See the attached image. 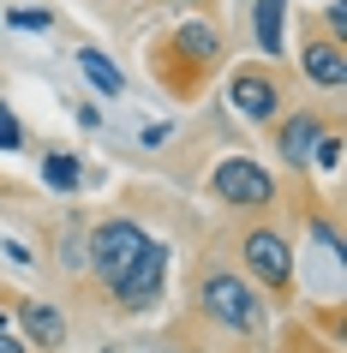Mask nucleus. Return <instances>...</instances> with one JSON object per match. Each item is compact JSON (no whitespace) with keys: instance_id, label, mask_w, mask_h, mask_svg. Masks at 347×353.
Here are the masks:
<instances>
[{"instance_id":"nucleus-14","label":"nucleus","mask_w":347,"mask_h":353,"mask_svg":"<svg viewBox=\"0 0 347 353\" xmlns=\"http://www.w3.org/2000/svg\"><path fill=\"white\" fill-rule=\"evenodd\" d=\"M324 37L347 48V0H329V6H324Z\"/></svg>"},{"instance_id":"nucleus-8","label":"nucleus","mask_w":347,"mask_h":353,"mask_svg":"<svg viewBox=\"0 0 347 353\" xmlns=\"http://www.w3.org/2000/svg\"><path fill=\"white\" fill-rule=\"evenodd\" d=\"M270 132H275V150H281V162H288V168H311V150L324 144L329 114H317V108H293V114H281Z\"/></svg>"},{"instance_id":"nucleus-1","label":"nucleus","mask_w":347,"mask_h":353,"mask_svg":"<svg viewBox=\"0 0 347 353\" xmlns=\"http://www.w3.org/2000/svg\"><path fill=\"white\" fill-rule=\"evenodd\" d=\"M221 30L204 19H186L174 24L156 48H150V72H156V84H162L174 102H192V96L210 90V78L221 72Z\"/></svg>"},{"instance_id":"nucleus-15","label":"nucleus","mask_w":347,"mask_h":353,"mask_svg":"<svg viewBox=\"0 0 347 353\" xmlns=\"http://www.w3.org/2000/svg\"><path fill=\"white\" fill-rule=\"evenodd\" d=\"M311 162H317V168H329V174H335V168H341V132H335V126L324 132V144L311 150Z\"/></svg>"},{"instance_id":"nucleus-13","label":"nucleus","mask_w":347,"mask_h":353,"mask_svg":"<svg viewBox=\"0 0 347 353\" xmlns=\"http://www.w3.org/2000/svg\"><path fill=\"white\" fill-rule=\"evenodd\" d=\"M42 180H48L60 198H72V192L84 186V168H78V156H66V150H42Z\"/></svg>"},{"instance_id":"nucleus-7","label":"nucleus","mask_w":347,"mask_h":353,"mask_svg":"<svg viewBox=\"0 0 347 353\" xmlns=\"http://www.w3.org/2000/svg\"><path fill=\"white\" fill-rule=\"evenodd\" d=\"M210 198L221 210H270L281 192H275V174L257 156H221L210 168Z\"/></svg>"},{"instance_id":"nucleus-2","label":"nucleus","mask_w":347,"mask_h":353,"mask_svg":"<svg viewBox=\"0 0 347 353\" xmlns=\"http://www.w3.org/2000/svg\"><path fill=\"white\" fill-rule=\"evenodd\" d=\"M192 305H198L204 323H216L228 335H246V341H264L270 335V305H264V294L239 270H228V263H198Z\"/></svg>"},{"instance_id":"nucleus-6","label":"nucleus","mask_w":347,"mask_h":353,"mask_svg":"<svg viewBox=\"0 0 347 353\" xmlns=\"http://www.w3.org/2000/svg\"><path fill=\"white\" fill-rule=\"evenodd\" d=\"M168 263H174V252H168V240H144V252L132 258V270L120 281H114V312L120 317H144V312H156L162 305V294H168Z\"/></svg>"},{"instance_id":"nucleus-9","label":"nucleus","mask_w":347,"mask_h":353,"mask_svg":"<svg viewBox=\"0 0 347 353\" xmlns=\"http://www.w3.org/2000/svg\"><path fill=\"white\" fill-rule=\"evenodd\" d=\"M299 72H306V84H317V90H341V84H347V48H341V42H329L317 24H306Z\"/></svg>"},{"instance_id":"nucleus-17","label":"nucleus","mask_w":347,"mask_h":353,"mask_svg":"<svg viewBox=\"0 0 347 353\" xmlns=\"http://www.w3.org/2000/svg\"><path fill=\"white\" fill-rule=\"evenodd\" d=\"M6 24H12V30H48V12H37V6H30V12H19V6H12V12H6Z\"/></svg>"},{"instance_id":"nucleus-12","label":"nucleus","mask_w":347,"mask_h":353,"mask_svg":"<svg viewBox=\"0 0 347 353\" xmlns=\"http://www.w3.org/2000/svg\"><path fill=\"white\" fill-rule=\"evenodd\" d=\"M78 72L90 78L96 90L108 96V102H120V96H126V72H120L114 60H102V54H96V48H78Z\"/></svg>"},{"instance_id":"nucleus-5","label":"nucleus","mask_w":347,"mask_h":353,"mask_svg":"<svg viewBox=\"0 0 347 353\" xmlns=\"http://www.w3.org/2000/svg\"><path fill=\"white\" fill-rule=\"evenodd\" d=\"M228 102L246 126H275L288 114V78L270 60H246V66L228 72Z\"/></svg>"},{"instance_id":"nucleus-19","label":"nucleus","mask_w":347,"mask_h":353,"mask_svg":"<svg viewBox=\"0 0 347 353\" xmlns=\"http://www.w3.org/2000/svg\"><path fill=\"white\" fill-rule=\"evenodd\" d=\"M162 6H210V0H162Z\"/></svg>"},{"instance_id":"nucleus-3","label":"nucleus","mask_w":347,"mask_h":353,"mask_svg":"<svg viewBox=\"0 0 347 353\" xmlns=\"http://www.w3.org/2000/svg\"><path fill=\"white\" fill-rule=\"evenodd\" d=\"M234 258H239V276L252 281L264 305H288L293 299V240L281 234L275 222H246L234 234Z\"/></svg>"},{"instance_id":"nucleus-18","label":"nucleus","mask_w":347,"mask_h":353,"mask_svg":"<svg viewBox=\"0 0 347 353\" xmlns=\"http://www.w3.org/2000/svg\"><path fill=\"white\" fill-rule=\"evenodd\" d=\"M0 353H30V347H24V341H19L12 330H0Z\"/></svg>"},{"instance_id":"nucleus-16","label":"nucleus","mask_w":347,"mask_h":353,"mask_svg":"<svg viewBox=\"0 0 347 353\" xmlns=\"http://www.w3.org/2000/svg\"><path fill=\"white\" fill-rule=\"evenodd\" d=\"M0 150H24V120L0 102Z\"/></svg>"},{"instance_id":"nucleus-4","label":"nucleus","mask_w":347,"mask_h":353,"mask_svg":"<svg viewBox=\"0 0 347 353\" xmlns=\"http://www.w3.org/2000/svg\"><path fill=\"white\" fill-rule=\"evenodd\" d=\"M144 240L150 234L132 216H102V222L84 228V270H90V281L102 294H114V281L132 270V258L144 252Z\"/></svg>"},{"instance_id":"nucleus-10","label":"nucleus","mask_w":347,"mask_h":353,"mask_svg":"<svg viewBox=\"0 0 347 353\" xmlns=\"http://www.w3.org/2000/svg\"><path fill=\"white\" fill-rule=\"evenodd\" d=\"M19 341L24 347H60L66 341V312L48 299H19Z\"/></svg>"},{"instance_id":"nucleus-11","label":"nucleus","mask_w":347,"mask_h":353,"mask_svg":"<svg viewBox=\"0 0 347 353\" xmlns=\"http://www.w3.org/2000/svg\"><path fill=\"white\" fill-rule=\"evenodd\" d=\"M281 19H288V0H252V37H257V60L281 54Z\"/></svg>"}]
</instances>
